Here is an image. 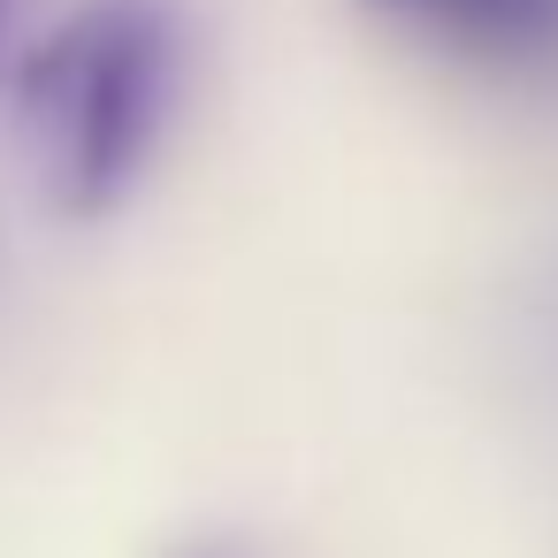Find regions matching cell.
<instances>
[{"mask_svg":"<svg viewBox=\"0 0 558 558\" xmlns=\"http://www.w3.org/2000/svg\"><path fill=\"white\" fill-rule=\"evenodd\" d=\"M360 9L466 70L558 77V0H360Z\"/></svg>","mask_w":558,"mask_h":558,"instance_id":"obj_2","label":"cell"},{"mask_svg":"<svg viewBox=\"0 0 558 558\" xmlns=\"http://www.w3.org/2000/svg\"><path fill=\"white\" fill-rule=\"evenodd\" d=\"M9 116L54 215H116L184 100V16L169 0H85L47 39L16 47Z\"/></svg>","mask_w":558,"mask_h":558,"instance_id":"obj_1","label":"cell"},{"mask_svg":"<svg viewBox=\"0 0 558 558\" xmlns=\"http://www.w3.org/2000/svg\"><path fill=\"white\" fill-rule=\"evenodd\" d=\"M24 9H32V0H0V77H9V62H16V24H24Z\"/></svg>","mask_w":558,"mask_h":558,"instance_id":"obj_3","label":"cell"},{"mask_svg":"<svg viewBox=\"0 0 558 558\" xmlns=\"http://www.w3.org/2000/svg\"><path fill=\"white\" fill-rule=\"evenodd\" d=\"M169 558H245V550H238V543H215V535H207V543H184V550H169Z\"/></svg>","mask_w":558,"mask_h":558,"instance_id":"obj_4","label":"cell"}]
</instances>
